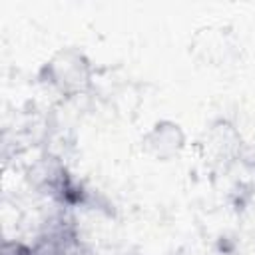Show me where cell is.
Returning <instances> with one entry per match:
<instances>
[{
	"label": "cell",
	"instance_id": "3957f363",
	"mask_svg": "<svg viewBox=\"0 0 255 255\" xmlns=\"http://www.w3.org/2000/svg\"><path fill=\"white\" fill-rule=\"evenodd\" d=\"M141 145L155 159L167 161V159L179 155V151L183 149V145H185V133H183V129H181L179 124H175L171 120H159L143 135Z\"/></svg>",
	"mask_w": 255,
	"mask_h": 255
},
{
	"label": "cell",
	"instance_id": "7a4b0ae2",
	"mask_svg": "<svg viewBox=\"0 0 255 255\" xmlns=\"http://www.w3.org/2000/svg\"><path fill=\"white\" fill-rule=\"evenodd\" d=\"M30 255H80V237L74 223L64 215L50 217L36 233Z\"/></svg>",
	"mask_w": 255,
	"mask_h": 255
},
{
	"label": "cell",
	"instance_id": "6da1fadb",
	"mask_svg": "<svg viewBox=\"0 0 255 255\" xmlns=\"http://www.w3.org/2000/svg\"><path fill=\"white\" fill-rule=\"evenodd\" d=\"M40 82L64 98H74L90 90L94 66L90 58L74 46L58 48L40 68Z\"/></svg>",
	"mask_w": 255,
	"mask_h": 255
},
{
	"label": "cell",
	"instance_id": "277c9868",
	"mask_svg": "<svg viewBox=\"0 0 255 255\" xmlns=\"http://www.w3.org/2000/svg\"><path fill=\"white\" fill-rule=\"evenodd\" d=\"M0 255H30V245L16 241V239H6L2 243Z\"/></svg>",
	"mask_w": 255,
	"mask_h": 255
}]
</instances>
